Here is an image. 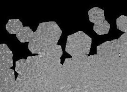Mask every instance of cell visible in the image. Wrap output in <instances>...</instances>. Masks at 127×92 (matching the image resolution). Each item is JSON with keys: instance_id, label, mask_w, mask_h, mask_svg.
Wrapping results in <instances>:
<instances>
[{"instance_id": "obj_1", "label": "cell", "mask_w": 127, "mask_h": 92, "mask_svg": "<svg viewBox=\"0 0 127 92\" xmlns=\"http://www.w3.org/2000/svg\"><path fill=\"white\" fill-rule=\"evenodd\" d=\"M62 31L54 21L39 23L29 41L28 47L32 53H38L43 48L57 45Z\"/></svg>"}, {"instance_id": "obj_2", "label": "cell", "mask_w": 127, "mask_h": 92, "mask_svg": "<svg viewBox=\"0 0 127 92\" xmlns=\"http://www.w3.org/2000/svg\"><path fill=\"white\" fill-rule=\"evenodd\" d=\"M91 43L89 36L78 31L67 36L65 50L72 57L87 55L90 52Z\"/></svg>"}, {"instance_id": "obj_3", "label": "cell", "mask_w": 127, "mask_h": 92, "mask_svg": "<svg viewBox=\"0 0 127 92\" xmlns=\"http://www.w3.org/2000/svg\"><path fill=\"white\" fill-rule=\"evenodd\" d=\"M110 28V24L105 19L97 21L94 24L93 30L99 35L107 34Z\"/></svg>"}, {"instance_id": "obj_4", "label": "cell", "mask_w": 127, "mask_h": 92, "mask_svg": "<svg viewBox=\"0 0 127 92\" xmlns=\"http://www.w3.org/2000/svg\"><path fill=\"white\" fill-rule=\"evenodd\" d=\"M89 21L94 24L98 20L105 19L104 10L98 7H94L88 11Z\"/></svg>"}, {"instance_id": "obj_5", "label": "cell", "mask_w": 127, "mask_h": 92, "mask_svg": "<svg viewBox=\"0 0 127 92\" xmlns=\"http://www.w3.org/2000/svg\"><path fill=\"white\" fill-rule=\"evenodd\" d=\"M33 33L29 27H23L16 34V36L21 43L29 42Z\"/></svg>"}, {"instance_id": "obj_6", "label": "cell", "mask_w": 127, "mask_h": 92, "mask_svg": "<svg viewBox=\"0 0 127 92\" xmlns=\"http://www.w3.org/2000/svg\"><path fill=\"white\" fill-rule=\"evenodd\" d=\"M23 25L19 19H9L6 25V29L11 34H16Z\"/></svg>"}, {"instance_id": "obj_7", "label": "cell", "mask_w": 127, "mask_h": 92, "mask_svg": "<svg viewBox=\"0 0 127 92\" xmlns=\"http://www.w3.org/2000/svg\"><path fill=\"white\" fill-rule=\"evenodd\" d=\"M116 25L118 29L124 33L127 32V16L122 15L116 19Z\"/></svg>"}]
</instances>
